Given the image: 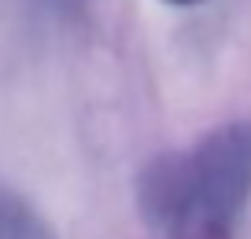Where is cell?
Listing matches in <instances>:
<instances>
[{
  "label": "cell",
  "instance_id": "3",
  "mask_svg": "<svg viewBox=\"0 0 251 239\" xmlns=\"http://www.w3.org/2000/svg\"><path fill=\"white\" fill-rule=\"evenodd\" d=\"M166 4H177V8H188V4H203V0H166Z\"/></svg>",
  "mask_w": 251,
  "mask_h": 239
},
{
  "label": "cell",
  "instance_id": "1",
  "mask_svg": "<svg viewBox=\"0 0 251 239\" xmlns=\"http://www.w3.org/2000/svg\"><path fill=\"white\" fill-rule=\"evenodd\" d=\"M251 199V122H226L137 173V214L159 239H229Z\"/></svg>",
  "mask_w": 251,
  "mask_h": 239
},
{
  "label": "cell",
  "instance_id": "2",
  "mask_svg": "<svg viewBox=\"0 0 251 239\" xmlns=\"http://www.w3.org/2000/svg\"><path fill=\"white\" fill-rule=\"evenodd\" d=\"M0 239H55L23 195L0 188Z\"/></svg>",
  "mask_w": 251,
  "mask_h": 239
},
{
  "label": "cell",
  "instance_id": "4",
  "mask_svg": "<svg viewBox=\"0 0 251 239\" xmlns=\"http://www.w3.org/2000/svg\"><path fill=\"white\" fill-rule=\"evenodd\" d=\"M55 4H63V8H67V4H71V0H55Z\"/></svg>",
  "mask_w": 251,
  "mask_h": 239
}]
</instances>
